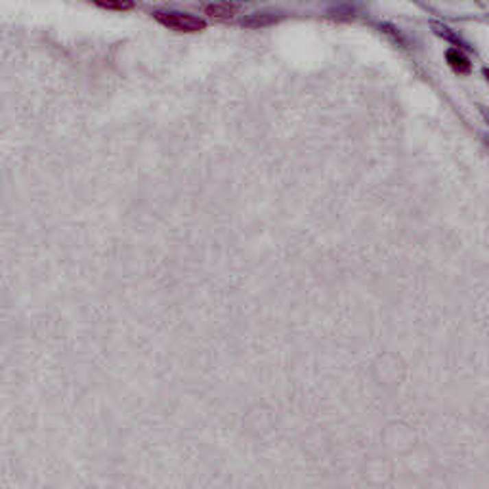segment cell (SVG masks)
I'll return each instance as SVG.
<instances>
[{"label": "cell", "mask_w": 489, "mask_h": 489, "mask_svg": "<svg viewBox=\"0 0 489 489\" xmlns=\"http://www.w3.org/2000/svg\"><path fill=\"white\" fill-rule=\"evenodd\" d=\"M153 18L159 21L160 25L167 27L176 33H201L206 29V21L199 16H193L189 12H180V10H159L153 14Z\"/></svg>", "instance_id": "6da1fadb"}, {"label": "cell", "mask_w": 489, "mask_h": 489, "mask_svg": "<svg viewBox=\"0 0 489 489\" xmlns=\"http://www.w3.org/2000/svg\"><path fill=\"white\" fill-rule=\"evenodd\" d=\"M205 14L216 19H230L237 14V6H233L230 2H213L205 8Z\"/></svg>", "instance_id": "7a4b0ae2"}, {"label": "cell", "mask_w": 489, "mask_h": 489, "mask_svg": "<svg viewBox=\"0 0 489 489\" xmlns=\"http://www.w3.org/2000/svg\"><path fill=\"white\" fill-rule=\"evenodd\" d=\"M96 6L104 10H111V12H128L136 6L134 0H94Z\"/></svg>", "instance_id": "3957f363"}]
</instances>
